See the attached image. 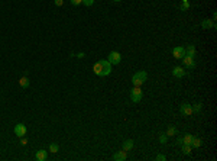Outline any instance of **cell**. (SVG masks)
Wrapping results in <instances>:
<instances>
[{
	"label": "cell",
	"instance_id": "cell-28",
	"mask_svg": "<svg viewBox=\"0 0 217 161\" xmlns=\"http://www.w3.org/2000/svg\"><path fill=\"white\" fill-rule=\"evenodd\" d=\"M165 158H166V157H165L163 154H159V155H156V160H158V161H163Z\"/></svg>",
	"mask_w": 217,
	"mask_h": 161
},
{
	"label": "cell",
	"instance_id": "cell-13",
	"mask_svg": "<svg viewBox=\"0 0 217 161\" xmlns=\"http://www.w3.org/2000/svg\"><path fill=\"white\" fill-rule=\"evenodd\" d=\"M191 147H192V148L201 147V138H198V136H192V141H191Z\"/></svg>",
	"mask_w": 217,
	"mask_h": 161
},
{
	"label": "cell",
	"instance_id": "cell-1",
	"mask_svg": "<svg viewBox=\"0 0 217 161\" xmlns=\"http://www.w3.org/2000/svg\"><path fill=\"white\" fill-rule=\"evenodd\" d=\"M148 79V74H146V71H137L133 74V77H132V83H133V86L135 87H140L145 81Z\"/></svg>",
	"mask_w": 217,
	"mask_h": 161
},
{
	"label": "cell",
	"instance_id": "cell-16",
	"mask_svg": "<svg viewBox=\"0 0 217 161\" xmlns=\"http://www.w3.org/2000/svg\"><path fill=\"white\" fill-rule=\"evenodd\" d=\"M93 71H94V74H97V76H100V77H101V64H100V61L94 64V67H93Z\"/></svg>",
	"mask_w": 217,
	"mask_h": 161
},
{
	"label": "cell",
	"instance_id": "cell-10",
	"mask_svg": "<svg viewBox=\"0 0 217 161\" xmlns=\"http://www.w3.org/2000/svg\"><path fill=\"white\" fill-rule=\"evenodd\" d=\"M172 76L176 77V79H182V77L185 76V70H184L182 67H174V70H172Z\"/></svg>",
	"mask_w": 217,
	"mask_h": 161
},
{
	"label": "cell",
	"instance_id": "cell-17",
	"mask_svg": "<svg viewBox=\"0 0 217 161\" xmlns=\"http://www.w3.org/2000/svg\"><path fill=\"white\" fill-rule=\"evenodd\" d=\"M191 149H192V147L190 144H182V154L188 155V154H191Z\"/></svg>",
	"mask_w": 217,
	"mask_h": 161
},
{
	"label": "cell",
	"instance_id": "cell-27",
	"mask_svg": "<svg viewBox=\"0 0 217 161\" xmlns=\"http://www.w3.org/2000/svg\"><path fill=\"white\" fill-rule=\"evenodd\" d=\"M71 3L74 4V6H78V4H81L82 0H71Z\"/></svg>",
	"mask_w": 217,
	"mask_h": 161
},
{
	"label": "cell",
	"instance_id": "cell-7",
	"mask_svg": "<svg viewBox=\"0 0 217 161\" xmlns=\"http://www.w3.org/2000/svg\"><path fill=\"white\" fill-rule=\"evenodd\" d=\"M14 134H16V136H19V138L25 136V135H26V126H25L23 123H17V125L14 126Z\"/></svg>",
	"mask_w": 217,
	"mask_h": 161
},
{
	"label": "cell",
	"instance_id": "cell-23",
	"mask_svg": "<svg viewBox=\"0 0 217 161\" xmlns=\"http://www.w3.org/2000/svg\"><path fill=\"white\" fill-rule=\"evenodd\" d=\"M179 9H181V10H188V9H190V3H188V1H182V4H181Z\"/></svg>",
	"mask_w": 217,
	"mask_h": 161
},
{
	"label": "cell",
	"instance_id": "cell-5",
	"mask_svg": "<svg viewBox=\"0 0 217 161\" xmlns=\"http://www.w3.org/2000/svg\"><path fill=\"white\" fill-rule=\"evenodd\" d=\"M182 64L187 68H194L195 67V61H194V57H190V55H184L182 58Z\"/></svg>",
	"mask_w": 217,
	"mask_h": 161
},
{
	"label": "cell",
	"instance_id": "cell-6",
	"mask_svg": "<svg viewBox=\"0 0 217 161\" xmlns=\"http://www.w3.org/2000/svg\"><path fill=\"white\" fill-rule=\"evenodd\" d=\"M179 112H181L182 116H191L192 115V106L188 105V103H184V105H181V107H179Z\"/></svg>",
	"mask_w": 217,
	"mask_h": 161
},
{
	"label": "cell",
	"instance_id": "cell-30",
	"mask_svg": "<svg viewBox=\"0 0 217 161\" xmlns=\"http://www.w3.org/2000/svg\"><path fill=\"white\" fill-rule=\"evenodd\" d=\"M113 1H120V0H113Z\"/></svg>",
	"mask_w": 217,
	"mask_h": 161
},
{
	"label": "cell",
	"instance_id": "cell-20",
	"mask_svg": "<svg viewBox=\"0 0 217 161\" xmlns=\"http://www.w3.org/2000/svg\"><path fill=\"white\" fill-rule=\"evenodd\" d=\"M175 134H176L175 126H169V128H168V131H166V135H168V136H174Z\"/></svg>",
	"mask_w": 217,
	"mask_h": 161
},
{
	"label": "cell",
	"instance_id": "cell-3",
	"mask_svg": "<svg viewBox=\"0 0 217 161\" xmlns=\"http://www.w3.org/2000/svg\"><path fill=\"white\" fill-rule=\"evenodd\" d=\"M130 99L133 103H139L142 100V90L140 87H133V90L130 92Z\"/></svg>",
	"mask_w": 217,
	"mask_h": 161
},
{
	"label": "cell",
	"instance_id": "cell-15",
	"mask_svg": "<svg viewBox=\"0 0 217 161\" xmlns=\"http://www.w3.org/2000/svg\"><path fill=\"white\" fill-rule=\"evenodd\" d=\"M185 55L195 57V47H194V45H188V47L185 48Z\"/></svg>",
	"mask_w": 217,
	"mask_h": 161
},
{
	"label": "cell",
	"instance_id": "cell-12",
	"mask_svg": "<svg viewBox=\"0 0 217 161\" xmlns=\"http://www.w3.org/2000/svg\"><path fill=\"white\" fill-rule=\"evenodd\" d=\"M214 26H216V23L213 20H210V19H204L201 22V28H204V29H210V28H214Z\"/></svg>",
	"mask_w": 217,
	"mask_h": 161
},
{
	"label": "cell",
	"instance_id": "cell-19",
	"mask_svg": "<svg viewBox=\"0 0 217 161\" xmlns=\"http://www.w3.org/2000/svg\"><path fill=\"white\" fill-rule=\"evenodd\" d=\"M192 136H194V135H191V134H187L185 136H182V144H190V145H191Z\"/></svg>",
	"mask_w": 217,
	"mask_h": 161
},
{
	"label": "cell",
	"instance_id": "cell-22",
	"mask_svg": "<svg viewBox=\"0 0 217 161\" xmlns=\"http://www.w3.org/2000/svg\"><path fill=\"white\" fill-rule=\"evenodd\" d=\"M49 151H51V152H54V154H56V152L59 151L58 144H51V145H49Z\"/></svg>",
	"mask_w": 217,
	"mask_h": 161
},
{
	"label": "cell",
	"instance_id": "cell-18",
	"mask_svg": "<svg viewBox=\"0 0 217 161\" xmlns=\"http://www.w3.org/2000/svg\"><path fill=\"white\" fill-rule=\"evenodd\" d=\"M19 84H20V87H23V89L29 87V79H27V77H22V79L19 80Z\"/></svg>",
	"mask_w": 217,
	"mask_h": 161
},
{
	"label": "cell",
	"instance_id": "cell-21",
	"mask_svg": "<svg viewBox=\"0 0 217 161\" xmlns=\"http://www.w3.org/2000/svg\"><path fill=\"white\" fill-rule=\"evenodd\" d=\"M201 109H203V105H201V103H195V105L192 106V112L200 113V112H201Z\"/></svg>",
	"mask_w": 217,
	"mask_h": 161
},
{
	"label": "cell",
	"instance_id": "cell-24",
	"mask_svg": "<svg viewBox=\"0 0 217 161\" xmlns=\"http://www.w3.org/2000/svg\"><path fill=\"white\" fill-rule=\"evenodd\" d=\"M166 138H168V135H166V134L161 135V136H159V142H161V144H166V141H168Z\"/></svg>",
	"mask_w": 217,
	"mask_h": 161
},
{
	"label": "cell",
	"instance_id": "cell-14",
	"mask_svg": "<svg viewBox=\"0 0 217 161\" xmlns=\"http://www.w3.org/2000/svg\"><path fill=\"white\" fill-rule=\"evenodd\" d=\"M133 148V141L132 139H126L124 142H123V149L124 151H130Z\"/></svg>",
	"mask_w": 217,
	"mask_h": 161
},
{
	"label": "cell",
	"instance_id": "cell-29",
	"mask_svg": "<svg viewBox=\"0 0 217 161\" xmlns=\"http://www.w3.org/2000/svg\"><path fill=\"white\" fill-rule=\"evenodd\" d=\"M20 144H22V145H26V144H27V139L25 138V136H22V139H20Z\"/></svg>",
	"mask_w": 217,
	"mask_h": 161
},
{
	"label": "cell",
	"instance_id": "cell-4",
	"mask_svg": "<svg viewBox=\"0 0 217 161\" xmlns=\"http://www.w3.org/2000/svg\"><path fill=\"white\" fill-rule=\"evenodd\" d=\"M100 64H101V77L108 76L111 73V64L108 63L107 60H100Z\"/></svg>",
	"mask_w": 217,
	"mask_h": 161
},
{
	"label": "cell",
	"instance_id": "cell-9",
	"mask_svg": "<svg viewBox=\"0 0 217 161\" xmlns=\"http://www.w3.org/2000/svg\"><path fill=\"white\" fill-rule=\"evenodd\" d=\"M126 158H127V151H124V149L117 151V152L113 155V160H116V161H124Z\"/></svg>",
	"mask_w": 217,
	"mask_h": 161
},
{
	"label": "cell",
	"instance_id": "cell-11",
	"mask_svg": "<svg viewBox=\"0 0 217 161\" xmlns=\"http://www.w3.org/2000/svg\"><path fill=\"white\" fill-rule=\"evenodd\" d=\"M46 158H48V152H46V149H39V151H36V154H35V160L45 161Z\"/></svg>",
	"mask_w": 217,
	"mask_h": 161
},
{
	"label": "cell",
	"instance_id": "cell-25",
	"mask_svg": "<svg viewBox=\"0 0 217 161\" xmlns=\"http://www.w3.org/2000/svg\"><path fill=\"white\" fill-rule=\"evenodd\" d=\"M93 3H94V0H82L84 6H93Z\"/></svg>",
	"mask_w": 217,
	"mask_h": 161
},
{
	"label": "cell",
	"instance_id": "cell-8",
	"mask_svg": "<svg viewBox=\"0 0 217 161\" xmlns=\"http://www.w3.org/2000/svg\"><path fill=\"white\" fill-rule=\"evenodd\" d=\"M172 55H174V58H176V60H181L185 55V48L184 47H175L172 50Z\"/></svg>",
	"mask_w": 217,
	"mask_h": 161
},
{
	"label": "cell",
	"instance_id": "cell-31",
	"mask_svg": "<svg viewBox=\"0 0 217 161\" xmlns=\"http://www.w3.org/2000/svg\"><path fill=\"white\" fill-rule=\"evenodd\" d=\"M182 1H188V0H182Z\"/></svg>",
	"mask_w": 217,
	"mask_h": 161
},
{
	"label": "cell",
	"instance_id": "cell-2",
	"mask_svg": "<svg viewBox=\"0 0 217 161\" xmlns=\"http://www.w3.org/2000/svg\"><path fill=\"white\" fill-rule=\"evenodd\" d=\"M107 61L110 64H114L116 66V64H119L122 61V55H120V52H117V51H111V52L108 54Z\"/></svg>",
	"mask_w": 217,
	"mask_h": 161
},
{
	"label": "cell",
	"instance_id": "cell-26",
	"mask_svg": "<svg viewBox=\"0 0 217 161\" xmlns=\"http://www.w3.org/2000/svg\"><path fill=\"white\" fill-rule=\"evenodd\" d=\"M54 3H55V6H58V7H59V6H62V4H64V0H55Z\"/></svg>",
	"mask_w": 217,
	"mask_h": 161
}]
</instances>
